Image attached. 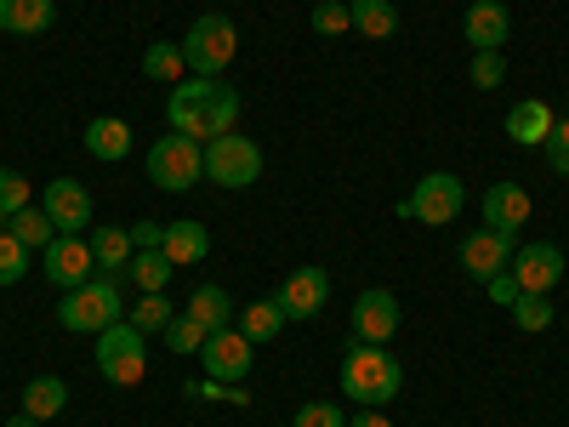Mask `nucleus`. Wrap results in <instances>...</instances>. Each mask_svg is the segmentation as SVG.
Masks as SVG:
<instances>
[{"label":"nucleus","instance_id":"14","mask_svg":"<svg viewBox=\"0 0 569 427\" xmlns=\"http://www.w3.org/2000/svg\"><path fill=\"white\" fill-rule=\"evenodd\" d=\"M40 211L52 217V228H58V234H80L91 217H98V211H91V195H86V188H80L74 177H52V182H46Z\"/></svg>","mask_w":569,"mask_h":427},{"label":"nucleus","instance_id":"8","mask_svg":"<svg viewBox=\"0 0 569 427\" xmlns=\"http://www.w3.org/2000/svg\"><path fill=\"white\" fill-rule=\"evenodd\" d=\"M461 177L456 171H427L421 182H416V195L399 206L405 217H416V222H427V228H445L450 217H461Z\"/></svg>","mask_w":569,"mask_h":427},{"label":"nucleus","instance_id":"41","mask_svg":"<svg viewBox=\"0 0 569 427\" xmlns=\"http://www.w3.org/2000/svg\"><path fill=\"white\" fill-rule=\"evenodd\" d=\"M348 427H393V421H388V416H382V410H359V416H353V421H348Z\"/></svg>","mask_w":569,"mask_h":427},{"label":"nucleus","instance_id":"32","mask_svg":"<svg viewBox=\"0 0 569 427\" xmlns=\"http://www.w3.org/2000/svg\"><path fill=\"white\" fill-rule=\"evenodd\" d=\"M160 337H166V348L171 354H200L206 348V337H211V330L200 325V319H188V314H177L166 330H160Z\"/></svg>","mask_w":569,"mask_h":427},{"label":"nucleus","instance_id":"34","mask_svg":"<svg viewBox=\"0 0 569 427\" xmlns=\"http://www.w3.org/2000/svg\"><path fill=\"white\" fill-rule=\"evenodd\" d=\"M23 206H34V188L23 171H0V217H18Z\"/></svg>","mask_w":569,"mask_h":427},{"label":"nucleus","instance_id":"26","mask_svg":"<svg viewBox=\"0 0 569 427\" xmlns=\"http://www.w3.org/2000/svg\"><path fill=\"white\" fill-rule=\"evenodd\" d=\"M63 405H69L63 376H34V383L23 388V410H29L34 421H52V416H63Z\"/></svg>","mask_w":569,"mask_h":427},{"label":"nucleus","instance_id":"33","mask_svg":"<svg viewBox=\"0 0 569 427\" xmlns=\"http://www.w3.org/2000/svg\"><path fill=\"white\" fill-rule=\"evenodd\" d=\"M29 262H34V251L29 246H18L7 228H0V285H18L23 274H29Z\"/></svg>","mask_w":569,"mask_h":427},{"label":"nucleus","instance_id":"18","mask_svg":"<svg viewBox=\"0 0 569 427\" xmlns=\"http://www.w3.org/2000/svg\"><path fill=\"white\" fill-rule=\"evenodd\" d=\"M552 126H558V115H552V109H547L541 98H525V103H512V115H507V137L518 142V149H541Z\"/></svg>","mask_w":569,"mask_h":427},{"label":"nucleus","instance_id":"16","mask_svg":"<svg viewBox=\"0 0 569 427\" xmlns=\"http://www.w3.org/2000/svg\"><path fill=\"white\" fill-rule=\"evenodd\" d=\"M512 279H518V291H552V285L563 279V251L536 240V246H518L512 251Z\"/></svg>","mask_w":569,"mask_h":427},{"label":"nucleus","instance_id":"3","mask_svg":"<svg viewBox=\"0 0 569 427\" xmlns=\"http://www.w3.org/2000/svg\"><path fill=\"white\" fill-rule=\"evenodd\" d=\"M177 46H182V63L194 69V75L222 80V69L233 63V52H240V29H233L222 12H206V18L188 23V34Z\"/></svg>","mask_w":569,"mask_h":427},{"label":"nucleus","instance_id":"27","mask_svg":"<svg viewBox=\"0 0 569 427\" xmlns=\"http://www.w3.org/2000/svg\"><path fill=\"white\" fill-rule=\"evenodd\" d=\"M233 325H240L246 330V337L262 348V342H273L279 337V325H284V308L273 302V297H257V302H246L240 308V319H233Z\"/></svg>","mask_w":569,"mask_h":427},{"label":"nucleus","instance_id":"38","mask_svg":"<svg viewBox=\"0 0 569 427\" xmlns=\"http://www.w3.org/2000/svg\"><path fill=\"white\" fill-rule=\"evenodd\" d=\"M541 149H547V166H552L558 177H569V120H558V126L547 131Z\"/></svg>","mask_w":569,"mask_h":427},{"label":"nucleus","instance_id":"39","mask_svg":"<svg viewBox=\"0 0 569 427\" xmlns=\"http://www.w3.org/2000/svg\"><path fill=\"white\" fill-rule=\"evenodd\" d=\"M126 234H131V246H137V251H160V246H166V222H149V217L131 222Z\"/></svg>","mask_w":569,"mask_h":427},{"label":"nucleus","instance_id":"21","mask_svg":"<svg viewBox=\"0 0 569 427\" xmlns=\"http://www.w3.org/2000/svg\"><path fill=\"white\" fill-rule=\"evenodd\" d=\"M86 155L91 160H126L131 155V126L120 115H98L86 126Z\"/></svg>","mask_w":569,"mask_h":427},{"label":"nucleus","instance_id":"9","mask_svg":"<svg viewBox=\"0 0 569 427\" xmlns=\"http://www.w3.org/2000/svg\"><path fill=\"white\" fill-rule=\"evenodd\" d=\"M257 342L246 337L240 325H228V330H211L206 337V348H200V365H206V376L211 383H246V370H251V354Z\"/></svg>","mask_w":569,"mask_h":427},{"label":"nucleus","instance_id":"12","mask_svg":"<svg viewBox=\"0 0 569 427\" xmlns=\"http://www.w3.org/2000/svg\"><path fill=\"white\" fill-rule=\"evenodd\" d=\"M273 302L284 308V319H313V314L330 302V274H325L319 262H308V268H297V274H284V285H279Z\"/></svg>","mask_w":569,"mask_h":427},{"label":"nucleus","instance_id":"31","mask_svg":"<svg viewBox=\"0 0 569 427\" xmlns=\"http://www.w3.org/2000/svg\"><path fill=\"white\" fill-rule=\"evenodd\" d=\"M512 325H518V330H547V325H552L547 291H518V297H512Z\"/></svg>","mask_w":569,"mask_h":427},{"label":"nucleus","instance_id":"35","mask_svg":"<svg viewBox=\"0 0 569 427\" xmlns=\"http://www.w3.org/2000/svg\"><path fill=\"white\" fill-rule=\"evenodd\" d=\"M313 34H353L348 0H319V7H313Z\"/></svg>","mask_w":569,"mask_h":427},{"label":"nucleus","instance_id":"30","mask_svg":"<svg viewBox=\"0 0 569 427\" xmlns=\"http://www.w3.org/2000/svg\"><path fill=\"white\" fill-rule=\"evenodd\" d=\"M142 75H149V80H182V75H188L182 46H171V40L149 46V52H142Z\"/></svg>","mask_w":569,"mask_h":427},{"label":"nucleus","instance_id":"19","mask_svg":"<svg viewBox=\"0 0 569 427\" xmlns=\"http://www.w3.org/2000/svg\"><path fill=\"white\" fill-rule=\"evenodd\" d=\"M58 23V0H0V34H46Z\"/></svg>","mask_w":569,"mask_h":427},{"label":"nucleus","instance_id":"42","mask_svg":"<svg viewBox=\"0 0 569 427\" xmlns=\"http://www.w3.org/2000/svg\"><path fill=\"white\" fill-rule=\"evenodd\" d=\"M7 427H40V421H34V416H29V410H18V416H12V421H7Z\"/></svg>","mask_w":569,"mask_h":427},{"label":"nucleus","instance_id":"4","mask_svg":"<svg viewBox=\"0 0 569 427\" xmlns=\"http://www.w3.org/2000/svg\"><path fill=\"white\" fill-rule=\"evenodd\" d=\"M120 314H126V302H120V285L109 274H91L86 285L63 291V308H58L63 330H91V337L109 330V325H120Z\"/></svg>","mask_w":569,"mask_h":427},{"label":"nucleus","instance_id":"13","mask_svg":"<svg viewBox=\"0 0 569 427\" xmlns=\"http://www.w3.org/2000/svg\"><path fill=\"white\" fill-rule=\"evenodd\" d=\"M399 330V297L393 291H359L353 302V342H376V348H388V337Z\"/></svg>","mask_w":569,"mask_h":427},{"label":"nucleus","instance_id":"40","mask_svg":"<svg viewBox=\"0 0 569 427\" xmlns=\"http://www.w3.org/2000/svg\"><path fill=\"white\" fill-rule=\"evenodd\" d=\"M485 291H490V302L512 308V297H518V279H512V268H501L496 279H485Z\"/></svg>","mask_w":569,"mask_h":427},{"label":"nucleus","instance_id":"10","mask_svg":"<svg viewBox=\"0 0 569 427\" xmlns=\"http://www.w3.org/2000/svg\"><path fill=\"white\" fill-rule=\"evenodd\" d=\"M40 274L52 279L58 291H74V285H86L91 274H98V262H91V246L80 240V234H58V240L40 251Z\"/></svg>","mask_w":569,"mask_h":427},{"label":"nucleus","instance_id":"28","mask_svg":"<svg viewBox=\"0 0 569 427\" xmlns=\"http://www.w3.org/2000/svg\"><path fill=\"white\" fill-rule=\"evenodd\" d=\"M126 274H131V285H137V291H142V297H149V291H166V285H171V274H177V262H171L166 251H137Z\"/></svg>","mask_w":569,"mask_h":427},{"label":"nucleus","instance_id":"1","mask_svg":"<svg viewBox=\"0 0 569 427\" xmlns=\"http://www.w3.org/2000/svg\"><path fill=\"white\" fill-rule=\"evenodd\" d=\"M166 120L171 131L182 137H194V142H211L222 131H233V120H240V91H233L228 80H177L171 86V98H166Z\"/></svg>","mask_w":569,"mask_h":427},{"label":"nucleus","instance_id":"2","mask_svg":"<svg viewBox=\"0 0 569 427\" xmlns=\"http://www.w3.org/2000/svg\"><path fill=\"white\" fill-rule=\"evenodd\" d=\"M405 388V370L388 348H376V342H353L342 354V394L359 405V410H382L393 394Z\"/></svg>","mask_w":569,"mask_h":427},{"label":"nucleus","instance_id":"15","mask_svg":"<svg viewBox=\"0 0 569 427\" xmlns=\"http://www.w3.org/2000/svg\"><path fill=\"white\" fill-rule=\"evenodd\" d=\"M461 34L472 52H501V46L512 40V12L501 7V0H472L467 18H461Z\"/></svg>","mask_w":569,"mask_h":427},{"label":"nucleus","instance_id":"36","mask_svg":"<svg viewBox=\"0 0 569 427\" xmlns=\"http://www.w3.org/2000/svg\"><path fill=\"white\" fill-rule=\"evenodd\" d=\"M501 80H507V58H501V52H472V86L496 91Z\"/></svg>","mask_w":569,"mask_h":427},{"label":"nucleus","instance_id":"6","mask_svg":"<svg viewBox=\"0 0 569 427\" xmlns=\"http://www.w3.org/2000/svg\"><path fill=\"white\" fill-rule=\"evenodd\" d=\"M98 376L114 383V388H137L142 376H149V337L131 330L126 319L98 330Z\"/></svg>","mask_w":569,"mask_h":427},{"label":"nucleus","instance_id":"7","mask_svg":"<svg viewBox=\"0 0 569 427\" xmlns=\"http://www.w3.org/2000/svg\"><path fill=\"white\" fill-rule=\"evenodd\" d=\"M206 177L217 188H251L262 177V149L240 131H222V137L206 142Z\"/></svg>","mask_w":569,"mask_h":427},{"label":"nucleus","instance_id":"17","mask_svg":"<svg viewBox=\"0 0 569 427\" xmlns=\"http://www.w3.org/2000/svg\"><path fill=\"white\" fill-rule=\"evenodd\" d=\"M525 222H530V188L496 182L490 195H485V228H496V234H518Z\"/></svg>","mask_w":569,"mask_h":427},{"label":"nucleus","instance_id":"20","mask_svg":"<svg viewBox=\"0 0 569 427\" xmlns=\"http://www.w3.org/2000/svg\"><path fill=\"white\" fill-rule=\"evenodd\" d=\"M86 246H91V262H98L109 279H114V274H126V268H131V257H137L131 234H126V228H114V222L91 228V240H86Z\"/></svg>","mask_w":569,"mask_h":427},{"label":"nucleus","instance_id":"24","mask_svg":"<svg viewBox=\"0 0 569 427\" xmlns=\"http://www.w3.org/2000/svg\"><path fill=\"white\" fill-rule=\"evenodd\" d=\"M182 314H188V319H200L206 330H228V325H233V297L222 291V285H200V291L188 297Z\"/></svg>","mask_w":569,"mask_h":427},{"label":"nucleus","instance_id":"25","mask_svg":"<svg viewBox=\"0 0 569 427\" xmlns=\"http://www.w3.org/2000/svg\"><path fill=\"white\" fill-rule=\"evenodd\" d=\"M7 234H12L18 246H29L34 257H40L46 246H52V240H58V228H52V217H46L40 206H23L18 217H7Z\"/></svg>","mask_w":569,"mask_h":427},{"label":"nucleus","instance_id":"11","mask_svg":"<svg viewBox=\"0 0 569 427\" xmlns=\"http://www.w3.org/2000/svg\"><path fill=\"white\" fill-rule=\"evenodd\" d=\"M456 262L467 268V279H496L501 268H512V234H496V228H472L467 240L456 246Z\"/></svg>","mask_w":569,"mask_h":427},{"label":"nucleus","instance_id":"43","mask_svg":"<svg viewBox=\"0 0 569 427\" xmlns=\"http://www.w3.org/2000/svg\"><path fill=\"white\" fill-rule=\"evenodd\" d=\"M0 228H7V217H0Z\"/></svg>","mask_w":569,"mask_h":427},{"label":"nucleus","instance_id":"23","mask_svg":"<svg viewBox=\"0 0 569 427\" xmlns=\"http://www.w3.org/2000/svg\"><path fill=\"white\" fill-rule=\"evenodd\" d=\"M160 251H166V257H171L177 268H182V262H200V257L211 251V234H206V228H200L194 217H182V222H166V246H160Z\"/></svg>","mask_w":569,"mask_h":427},{"label":"nucleus","instance_id":"29","mask_svg":"<svg viewBox=\"0 0 569 427\" xmlns=\"http://www.w3.org/2000/svg\"><path fill=\"white\" fill-rule=\"evenodd\" d=\"M171 319H177V308L166 302V291H149L137 308H126V325H131V330H142V337H149V330H166Z\"/></svg>","mask_w":569,"mask_h":427},{"label":"nucleus","instance_id":"22","mask_svg":"<svg viewBox=\"0 0 569 427\" xmlns=\"http://www.w3.org/2000/svg\"><path fill=\"white\" fill-rule=\"evenodd\" d=\"M348 12H353V34H365V40H393L399 34L393 0H348Z\"/></svg>","mask_w":569,"mask_h":427},{"label":"nucleus","instance_id":"5","mask_svg":"<svg viewBox=\"0 0 569 427\" xmlns=\"http://www.w3.org/2000/svg\"><path fill=\"white\" fill-rule=\"evenodd\" d=\"M200 177H206V142L171 131V137H160L149 149V182L166 188V195H188Z\"/></svg>","mask_w":569,"mask_h":427},{"label":"nucleus","instance_id":"37","mask_svg":"<svg viewBox=\"0 0 569 427\" xmlns=\"http://www.w3.org/2000/svg\"><path fill=\"white\" fill-rule=\"evenodd\" d=\"M291 427H348V416L330 405V399H308L302 410H297V421Z\"/></svg>","mask_w":569,"mask_h":427}]
</instances>
